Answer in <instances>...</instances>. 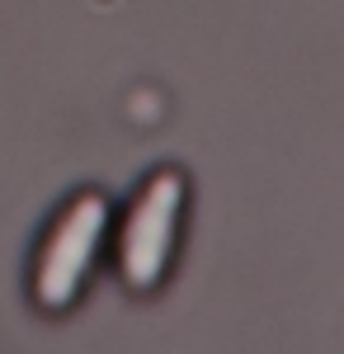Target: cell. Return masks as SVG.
Listing matches in <instances>:
<instances>
[{
  "label": "cell",
  "instance_id": "1",
  "mask_svg": "<svg viewBox=\"0 0 344 354\" xmlns=\"http://www.w3.org/2000/svg\"><path fill=\"white\" fill-rule=\"evenodd\" d=\"M99 222H104L99 198H80L76 208L61 218V227L48 236V245H43V265H38V298L43 302H66L71 298V288L80 283V274L90 270Z\"/></svg>",
  "mask_w": 344,
  "mask_h": 354
},
{
  "label": "cell",
  "instance_id": "2",
  "mask_svg": "<svg viewBox=\"0 0 344 354\" xmlns=\"http://www.w3.org/2000/svg\"><path fill=\"white\" fill-rule=\"evenodd\" d=\"M175 213H180V180L165 175L146 189L142 208L128 222V236H123V260H128V274H133L137 288L156 283L160 270H165V245H170Z\"/></svg>",
  "mask_w": 344,
  "mask_h": 354
}]
</instances>
